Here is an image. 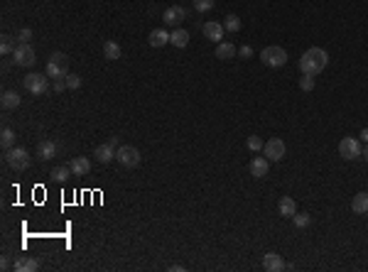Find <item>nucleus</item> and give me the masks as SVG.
<instances>
[{
    "label": "nucleus",
    "instance_id": "f8f14e48",
    "mask_svg": "<svg viewBox=\"0 0 368 272\" xmlns=\"http://www.w3.org/2000/svg\"><path fill=\"white\" fill-rule=\"evenodd\" d=\"M263 267L268 272H283V270H287V262H285L278 253H268V255L263 258Z\"/></svg>",
    "mask_w": 368,
    "mask_h": 272
},
{
    "label": "nucleus",
    "instance_id": "e433bc0d",
    "mask_svg": "<svg viewBox=\"0 0 368 272\" xmlns=\"http://www.w3.org/2000/svg\"><path fill=\"white\" fill-rule=\"evenodd\" d=\"M358 140H361V142H368V128H363V130H361V135H358Z\"/></svg>",
    "mask_w": 368,
    "mask_h": 272
},
{
    "label": "nucleus",
    "instance_id": "dca6fc26",
    "mask_svg": "<svg viewBox=\"0 0 368 272\" xmlns=\"http://www.w3.org/2000/svg\"><path fill=\"white\" fill-rule=\"evenodd\" d=\"M71 172H74V177H86L88 172H91V160L88 157H74L69 162Z\"/></svg>",
    "mask_w": 368,
    "mask_h": 272
},
{
    "label": "nucleus",
    "instance_id": "9b49d317",
    "mask_svg": "<svg viewBox=\"0 0 368 272\" xmlns=\"http://www.w3.org/2000/svg\"><path fill=\"white\" fill-rule=\"evenodd\" d=\"M37 267H40V260L29 258V255H20V258H15V262H13L15 272H35Z\"/></svg>",
    "mask_w": 368,
    "mask_h": 272
},
{
    "label": "nucleus",
    "instance_id": "0eeeda50",
    "mask_svg": "<svg viewBox=\"0 0 368 272\" xmlns=\"http://www.w3.org/2000/svg\"><path fill=\"white\" fill-rule=\"evenodd\" d=\"M187 8H182V5H172V8H165V13H162V22L167 25V27H179L184 20H187Z\"/></svg>",
    "mask_w": 368,
    "mask_h": 272
},
{
    "label": "nucleus",
    "instance_id": "6ab92c4d",
    "mask_svg": "<svg viewBox=\"0 0 368 272\" xmlns=\"http://www.w3.org/2000/svg\"><path fill=\"white\" fill-rule=\"evenodd\" d=\"M115 147L113 145H108V142H103V145H99V147H96V152H94V157H96V160H99L101 164H108V162H113L115 160Z\"/></svg>",
    "mask_w": 368,
    "mask_h": 272
},
{
    "label": "nucleus",
    "instance_id": "4c0bfd02",
    "mask_svg": "<svg viewBox=\"0 0 368 272\" xmlns=\"http://www.w3.org/2000/svg\"><path fill=\"white\" fill-rule=\"evenodd\" d=\"M167 270H170V272H182L184 267H182V265H170V267H167Z\"/></svg>",
    "mask_w": 368,
    "mask_h": 272
},
{
    "label": "nucleus",
    "instance_id": "5701e85b",
    "mask_svg": "<svg viewBox=\"0 0 368 272\" xmlns=\"http://www.w3.org/2000/svg\"><path fill=\"white\" fill-rule=\"evenodd\" d=\"M120 44L118 42H113V40H108L106 44H103V59H108V62H118L120 59Z\"/></svg>",
    "mask_w": 368,
    "mask_h": 272
},
{
    "label": "nucleus",
    "instance_id": "ddd939ff",
    "mask_svg": "<svg viewBox=\"0 0 368 272\" xmlns=\"http://www.w3.org/2000/svg\"><path fill=\"white\" fill-rule=\"evenodd\" d=\"M201 32H204V37L206 40H211V42H221L224 40V25H219V22H204V27H201Z\"/></svg>",
    "mask_w": 368,
    "mask_h": 272
},
{
    "label": "nucleus",
    "instance_id": "7ed1b4c3",
    "mask_svg": "<svg viewBox=\"0 0 368 272\" xmlns=\"http://www.w3.org/2000/svg\"><path fill=\"white\" fill-rule=\"evenodd\" d=\"M5 162L13 172H25L32 164V157L25 147H10V150H5Z\"/></svg>",
    "mask_w": 368,
    "mask_h": 272
},
{
    "label": "nucleus",
    "instance_id": "a211bd4d",
    "mask_svg": "<svg viewBox=\"0 0 368 272\" xmlns=\"http://www.w3.org/2000/svg\"><path fill=\"white\" fill-rule=\"evenodd\" d=\"M170 32L165 27H157L150 32V37H147V42H150V47H165V44H170Z\"/></svg>",
    "mask_w": 368,
    "mask_h": 272
},
{
    "label": "nucleus",
    "instance_id": "39448f33",
    "mask_svg": "<svg viewBox=\"0 0 368 272\" xmlns=\"http://www.w3.org/2000/svg\"><path fill=\"white\" fill-rule=\"evenodd\" d=\"M287 52H285L283 47H265L263 52H260V62L270 69H280L287 64Z\"/></svg>",
    "mask_w": 368,
    "mask_h": 272
},
{
    "label": "nucleus",
    "instance_id": "b1692460",
    "mask_svg": "<svg viewBox=\"0 0 368 272\" xmlns=\"http://www.w3.org/2000/svg\"><path fill=\"white\" fill-rule=\"evenodd\" d=\"M351 211L354 214H368V191H358L351 201Z\"/></svg>",
    "mask_w": 368,
    "mask_h": 272
},
{
    "label": "nucleus",
    "instance_id": "f257e3e1",
    "mask_svg": "<svg viewBox=\"0 0 368 272\" xmlns=\"http://www.w3.org/2000/svg\"><path fill=\"white\" fill-rule=\"evenodd\" d=\"M329 64V54H326L322 47H310L304 54L299 56V69H302V74H310V76H317V74H322Z\"/></svg>",
    "mask_w": 368,
    "mask_h": 272
},
{
    "label": "nucleus",
    "instance_id": "393cba45",
    "mask_svg": "<svg viewBox=\"0 0 368 272\" xmlns=\"http://www.w3.org/2000/svg\"><path fill=\"white\" fill-rule=\"evenodd\" d=\"M49 177L54 179V182H59V184H64L69 177H74V172H71L69 164H57V167L49 172Z\"/></svg>",
    "mask_w": 368,
    "mask_h": 272
},
{
    "label": "nucleus",
    "instance_id": "72a5a7b5",
    "mask_svg": "<svg viewBox=\"0 0 368 272\" xmlns=\"http://www.w3.org/2000/svg\"><path fill=\"white\" fill-rule=\"evenodd\" d=\"M29 40H32V29L29 27H22L17 32V44H29Z\"/></svg>",
    "mask_w": 368,
    "mask_h": 272
},
{
    "label": "nucleus",
    "instance_id": "cd10ccee",
    "mask_svg": "<svg viewBox=\"0 0 368 272\" xmlns=\"http://www.w3.org/2000/svg\"><path fill=\"white\" fill-rule=\"evenodd\" d=\"M224 29L226 32H238L241 29V17L238 15H226L224 17Z\"/></svg>",
    "mask_w": 368,
    "mask_h": 272
},
{
    "label": "nucleus",
    "instance_id": "a878e982",
    "mask_svg": "<svg viewBox=\"0 0 368 272\" xmlns=\"http://www.w3.org/2000/svg\"><path fill=\"white\" fill-rule=\"evenodd\" d=\"M15 40H17V37H13V35H3V37H0V52H3V54H13L15 49H17Z\"/></svg>",
    "mask_w": 368,
    "mask_h": 272
},
{
    "label": "nucleus",
    "instance_id": "f03ea898",
    "mask_svg": "<svg viewBox=\"0 0 368 272\" xmlns=\"http://www.w3.org/2000/svg\"><path fill=\"white\" fill-rule=\"evenodd\" d=\"M52 81L54 79H64L67 74H69V56L64 54V52H54V54L49 56V62H47V71H44Z\"/></svg>",
    "mask_w": 368,
    "mask_h": 272
},
{
    "label": "nucleus",
    "instance_id": "2f4dec72",
    "mask_svg": "<svg viewBox=\"0 0 368 272\" xmlns=\"http://www.w3.org/2000/svg\"><path fill=\"white\" fill-rule=\"evenodd\" d=\"M213 5H216V0H194V10L197 13H209Z\"/></svg>",
    "mask_w": 368,
    "mask_h": 272
},
{
    "label": "nucleus",
    "instance_id": "2eb2a0df",
    "mask_svg": "<svg viewBox=\"0 0 368 272\" xmlns=\"http://www.w3.org/2000/svg\"><path fill=\"white\" fill-rule=\"evenodd\" d=\"M54 155H57V145H54L52 140H42V142L37 145V160H40V162H49Z\"/></svg>",
    "mask_w": 368,
    "mask_h": 272
},
{
    "label": "nucleus",
    "instance_id": "9d476101",
    "mask_svg": "<svg viewBox=\"0 0 368 272\" xmlns=\"http://www.w3.org/2000/svg\"><path fill=\"white\" fill-rule=\"evenodd\" d=\"M13 59L17 67H35V62H37L32 44H17V49L13 52Z\"/></svg>",
    "mask_w": 368,
    "mask_h": 272
},
{
    "label": "nucleus",
    "instance_id": "f3484780",
    "mask_svg": "<svg viewBox=\"0 0 368 272\" xmlns=\"http://www.w3.org/2000/svg\"><path fill=\"white\" fill-rule=\"evenodd\" d=\"M278 211H280V216L292 218L297 214V201H295L292 196H283V199L278 201Z\"/></svg>",
    "mask_w": 368,
    "mask_h": 272
},
{
    "label": "nucleus",
    "instance_id": "c85d7f7f",
    "mask_svg": "<svg viewBox=\"0 0 368 272\" xmlns=\"http://www.w3.org/2000/svg\"><path fill=\"white\" fill-rule=\"evenodd\" d=\"M292 223H295L297 228H307L312 223V216L310 214H295V216H292Z\"/></svg>",
    "mask_w": 368,
    "mask_h": 272
},
{
    "label": "nucleus",
    "instance_id": "ea45409f",
    "mask_svg": "<svg viewBox=\"0 0 368 272\" xmlns=\"http://www.w3.org/2000/svg\"><path fill=\"white\" fill-rule=\"evenodd\" d=\"M361 157H363V160L368 162V142H366V147H363V152H361Z\"/></svg>",
    "mask_w": 368,
    "mask_h": 272
},
{
    "label": "nucleus",
    "instance_id": "1a4fd4ad",
    "mask_svg": "<svg viewBox=\"0 0 368 272\" xmlns=\"http://www.w3.org/2000/svg\"><path fill=\"white\" fill-rule=\"evenodd\" d=\"M285 152H287V145H285V140H280V137L268 140L265 147H263V155L268 157L270 162H280V160L285 157Z\"/></svg>",
    "mask_w": 368,
    "mask_h": 272
},
{
    "label": "nucleus",
    "instance_id": "7c9ffc66",
    "mask_svg": "<svg viewBox=\"0 0 368 272\" xmlns=\"http://www.w3.org/2000/svg\"><path fill=\"white\" fill-rule=\"evenodd\" d=\"M64 81H67V88H69V91H76V88L81 86V76H79V74H67Z\"/></svg>",
    "mask_w": 368,
    "mask_h": 272
},
{
    "label": "nucleus",
    "instance_id": "473e14b6",
    "mask_svg": "<svg viewBox=\"0 0 368 272\" xmlns=\"http://www.w3.org/2000/svg\"><path fill=\"white\" fill-rule=\"evenodd\" d=\"M299 88H302V91H307V94H310L312 88H314V76H310V74H304V76H302V79H299Z\"/></svg>",
    "mask_w": 368,
    "mask_h": 272
},
{
    "label": "nucleus",
    "instance_id": "4468645a",
    "mask_svg": "<svg viewBox=\"0 0 368 272\" xmlns=\"http://www.w3.org/2000/svg\"><path fill=\"white\" fill-rule=\"evenodd\" d=\"M268 169H270L268 157H255V160H251V177H255V179L268 177Z\"/></svg>",
    "mask_w": 368,
    "mask_h": 272
},
{
    "label": "nucleus",
    "instance_id": "412c9836",
    "mask_svg": "<svg viewBox=\"0 0 368 272\" xmlns=\"http://www.w3.org/2000/svg\"><path fill=\"white\" fill-rule=\"evenodd\" d=\"M189 32L187 29H182V27H177V29H172V37H170V44L172 47H177V49H184L187 44H189Z\"/></svg>",
    "mask_w": 368,
    "mask_h": 272
},
{
    "label": "nucleus",
    "instance_id": "423d86ee",
    "mask_svg": "<svg viewBox=\"0 0 368 272\" xmlns=\"http://www.w3.org/2000/svg\"><path fill=\"white\" fill-rule=\"evenodd\" d=\"M115 160L123 164L126 169H135L138 164H140V150L138 147H133V145H120L118 150H115Z\"/></svg>",
    "mask_w": 368,
    "mask_h": 272
},
{
    "label": "nucleus",
    "instance_id": "c9c22d12",
    "mask_svg": "<svg viewBox=\"0 0 368 272\" xmlns=\"http://www.w3.org/2000/svg\"><path fill=\"white\" fill-rule=\"evenodd\" d=\"M64 88H67V81H64V79H54V91H64Z\"/></svg>",
    "mask_w": 368,
    "mask_h": 272
},
{
    "label": "nucleus",
    "instance_id": "4be33fe9",
    "mask_svg": "<svg viewBox=\"0 0 368 272\" xmlns=\"http://www.w3.org/2000/svg\"><path fill=\"white\" fill-rule=\"evenodd\" d=\"M236 47H233V42H219V47H216V59H221V62H228V59H233L236 56Z\"/></svg>",
    "mask_w": 368,
    "mask_h": 272
},
{
    "label": "nucleus",
    "instance_id": "6e6552de",
    "mask_svg": "<svg viewBox=\"0 0 368 272\" xmlns=\"http://www.w3.org/2000/svg\"><path fill=\"white\" fill-rule=\"evenodd\" d=\"M361 152H363V147H361L358 137H344L339 142V155L344 160H356V157H361Z\"/></svg>",
    "mask_w": 368,
    "mask_h": 272
},
{
    "label": "nucleus",
    "instance_id": "bb28decb",
    "mask_svg": "<svg viewBox=\"0 0 368 272\" xmlns=\"http://www.w3.org/2000/svg\"><path fill=\"white\" fill-rule=\"evenodd\" d=\"M0 145H3V150L15 147V130L13 128H3V133H0Z\"/></svg>",
    "mask_w": 368,
    "mask_h": 272
},
{
    "label": "nucleus",
    "instance_id": "58836bf2",
    "mask_svg": "<svg viewBox=\"0 0 368 272\" xmlns=\"http://www.w3.org/2000/svg\"><path fill=\"white\" fill-rule=\"evenodd\" d=\"M108 145H113V147H120V145H118V137H108Z\"/></svg>",
    "mask_w": 368,
    "mask_h": 272
},
{
    "label": "nucleus",
    "instance_id": "aec40b11",
    "mask_svg": "<svg viewBox=\"0 0 368 272\" xmlns=\"http://www.w3.org/2000/svg\"><path fill=\"white\" fill-rule=\"evenodd\" d=\"M20 103H22V98H20V94H15V91H5V94L0 96V106L5 110L20 108Z\"/></svg>",
    "mask_w": 368,
    "mask_h": 272
},
{
    "label": "nucleus",
    "instance_id": "c756f323",
    "mask_svg": "<svg viewBox=\"0 0 368 272\" xmlns=\"http://www.w3.org/2000/svg\"><path fill=\"white\" fill-rule=\"evenodd\" d=\"M246 145H248V150H251V152H260L263 147H265V142H263L260 137H255V135L248 137V140H246Z\"/></svg>",
    "mask_w": 368,
    "mask_h": 272
},
{
    "label": "nucleus",
    "instance_id": "f704fd0d",
    "mask_svg": "<svg viewBox=\"0 0 368 272\" xmlns=\"http://www.w3.org/2000/svg\"><path fill=\"white\" fill-rule=\"evenodd\" d=\"M238 54H241L243 59H248V56H253V49H251V44H243L241 49H238Z\"/></svg>",
    "mask_w": 368,
    "mask_h": 272
},
{
    "label": "nucleus",
    "instance_id": "20e7f679",
    "mask_svg": "<svg viewBox=\"0 0 368 272\" xmlns=\"http://www.w3.org/2000/svg\"><path fill=\"white\" fill-rule=\"evenodd\" d=\"M22 86H25V91L32 96H44L49 91V76L32 71V74H27V76L22 79Z\"/></svg>",
    "mask_w": 368,
    "mask_h": 272
}]
</instances>
